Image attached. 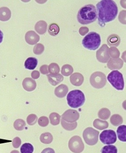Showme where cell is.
<instances>
[{
  "label": "cell",
  "mask_w": 126,
  "mask_h": 153,
  "mask_svg": "<svg viewBox=\"0 0 126 153\" xmlns=\"http://www.w3.org/2000/svg\"><path fill=\"white\" fill-rule=\"evenodd\" d=\"M11 17L10 10L6 7L0 8V21L6 22L9 21Z\"/></svg>",
  "instance_id": "ac0fdd59"
},
{
  "label": "cell",
  "mask_w": 126,
  "mask_h": 153,
  "mask_svg": "<svg viewBox=\"0 0 126 153\" xmlns=\"http://www.w3.org/2000/svg\"><path fill=\"white\" fill-rule=\"evenodd\" d=\"M13 126L17 131H23L26 126V123L22 119H17L15 121Z\"/></svg>",
  "instance_id": "1f68e13d"
},
{
  "label": "cell",
  "mask_w": 126,
  "mask_h": 153,
  "mask_svg": "<svg viewBox=\"0 0 126 153\" xmlns=\"http://www.w3.org/2000/svg\"><path fill=\"white\" fill-rule=\"evenodd\" d=\"M3 39V33L0 30V44L2 42Z\"/></svg>",
  "instance_id": "7bdbcfd3"
},
{
  "label": "cell",
  "mask_w": 126,
  "mask_h": 153,
  "mask_svg": "<svg viewBox=\"0 0 126 153\" xmlns=\"http://www.w3.org/2000/svg\"><path fill=\"white\" fill-rule=\"evenodd\" d=\"M108 82L115 89L118 91H122L125 88V81L123 76L121 72L117 70L111 71L107 76Z\"/></svg>",
  "instance_id": "5b68a950"
},
{
  "label": "cell",
  "mask_w": 126,
  "mask_h": 153,
  "mask_svg": "<svg viewBox=\"0 0 126 153\" xmlns=\"http://www.w3.org/2000/svg\"><path fill=\"white\" fill-rule=\"evenodd\" d=\"M111 111L107 108H102L98 113L99 118L103 120H107L109 119Z\"/></svg>",
  "instance_id": "4316f807"
},
{
  "label": "cell",
  "mask_w": 126,
  "mask_h": 153,
  "mask_svg": "<svg viewBox=\"0 0 126 153\" xmlns=\"http://www.w3.org/2000/svg\"><path fill=\"white\" fill-rule=\"evenodd\" d=\"M10 153H20L19 151H17V150H13V151H12Z\"/></svg>",
  "instance_id": "ee69618b"
},
{
  "label": "cell",
  "mask_w": 126,
  "mask_h": 153,
  "mask_svg": "<svg viewBox=\"0 0 126 153\" xmlns=\"http://www.w3.org/2000/svg\"><path fill=\"white\" fill-rule=\"evenodd\" d=\"M99 139L104 144H112L116 142V134L113 130H105L100 134Z\"/></svg>",
  "instance_id": "9c48e42d"
},
{
  "label": "cell",
  "mask_w": 126,
  "mask_h": 153,
  "mask_svg": "<svg viewBox=\"0 0 126 153\" xmlns=\"http://www.w3.org/2000/svg\"><path fill=\"white\" fill-rule=\"evenodd\" d=\"M53 140V137L50 133H44L40 136V140L41 142L46 144L51 143Z\"/></svg>",
  "instance_id": "cb8c5ba5"
},
{
  "label": "cell",
  "mask_w": 126,
  "mask_h": 153,
  "mask_svg": "<svg viewBox=\"0 0 126 153\" xmlns=\"http://www.w3.org/2000/svg\"><path fill=\"white\" fill-rule=\"evenodd\" d=\"M38 61L37 59L35 57H29L26 59L24 63V67L26 69L32 70L37 67Z\"/></svg>",
  "instance_id": "44dd1931"
},
{
  "label": "cell",
  "mask_w": 126,
  "mask_h": 153,
  "mask_svg": "<svg viewBox=\"0 0 126 153\" xmlns=\"http://www.w3.org/2000/svg\"><path fill=\"white\" fill-rule=\"evenodd\" d=\"M98 24L101 27L106 23L116 19L118 13L116 4L112 0H104L98 2L96 5Z\"/></svg>",
  "instance_id": "6da1fadb"
},
{
  "label": "cell",
  "mask_w": 126,
  "mask_h": 153,
  "mask_svg": "<svg viewBox=\"0 0 126 153\" xmlns=\"http://www.w3.org/2000/svg\"><path fill=\"white\" fill-rule=\"evenodd\" d=\"M90 83L91 85L95 88H102L106 84V75L101 71H96L90 76Z\"/></svg>",
  "instance_id": "8992f818"
},
{
  "label": "cell",
  "mask_w": 126,
  "mask_h": 153,
  "mask_svg": "<svg viewBox=\"0 0 126 153\" xmlns=\"http://www.w3.org/2000/svg\"><path fill=\"white\" fill-rule=\"evenodd\" d=\"M20 150L21 153H33L34 147L30 143H25L21 146Z\"/></svg>",
  "instance_id": "4dcf8cb0"
},
{
  "label": "cell",
  "mask_w": 126,
  "mask_h": 153,
  "mask_svg": "<svg viewBox=\"0 0 126 153\" xmlns=\"http://www.w3.org/2000/svg\"><path fill=\"white\" fill-rule=\"evenodd\" d=\"M61 125L63 126V128L67 131H71L74 130L77 127V123L76 122L72 123L66 122L63 119L61 120Z\"/></svg>",
  "instance_id": "f1b7e54d"
},
{
  "label": "cell",
  "mask_w": 126,
  "mask_h": 153,
  "mask_svg": "<svg viewBox=\"0 0 126 153\" xmlns=\"http://www.w3.org/2000/svg\"><path fill=\"white\" fill-rule=\"evenodd\" d=\"M25 39L29 45H34L40 41V37L34 31H29L25 34Z\"/></svg>",
  "instance_id": "7c38bea8"
},
{
  "label": "cell",
  "mask_w": 126,
  "mask_h": 153,
  "mask_svg": "<svg viewBox=\"0 0 126 153\" xmlns=\"http://www.w3.org/2000/svg\"><path fill=\"white\" fill-rule=\"evenodd\" d=\"M79 117L80 115L78 111L73 109L67 110L62 115V119L70 123L76 122L79 120Z\"/></svg>",
  "instance_id": "8fae6325"
},
{
  "label": "cell",
  "mask_w": 126,
  "mask_h": 153,
  "mask_svg": "<svg viewBox=\"0 0 126 153\" xmlns=\"http://www.w3.org/2000/svg\"><path fill=\"white\" fill-rule=\"evenodd\" d=\"M107 41L109 46L114 47L119 45L121 42V39L118 35L113 34L108 36Z\"/></svg>",
  "instance_id": "d6986e66"
},
{
  "label": "cell",
  "mask_w": 126,
  "mask_h": 153,
  "mask_svg": "<svg viewBox=\"0 0 126 153\" xmlns=\"http://www.w3.org/2000/svg\"><path fill=\"white\" fill-rule=\"evenodd\" d=\"M118 138L120 141L123 142H126V126H120L117 129Z\"/></svg>",
  "instance_id": "7402d4cb"
},
{
  "label": "cell",
  "mask_w": 126,
  "mask_h": 153,
  "mask_svg": "<svg viewBox=\"0 0 126 153\" xmlns=\"http://www.w3.org/2000/svg\"><path fill=\"white\" fill-rule=\"evenodd\" d=\"M49 119L52 125L56 126L60 123L61 116L57 113L53 112L49 115Z\"/></svg>",
  "instance_id": "83f0119b"
},
{
  "label": "cell",
  "mask_w": 126,
  "mask_h": 153,
  "mask_svg": "<svg viewBox=\"0 0 126 153\" xmlns=\"http://www.w3.org/2000/svg\"><path fill=\"white\" fill-rule=\"evenodd\" d=\"M101 44V38L99 34L94 32L88 33L82 41V44L85 48L89 50H97Z\"/></svg>",
  "instance_id": "277c9868"
},
{
  "label": "cell",
  "mask_w": 126,
  "mask_h": 153,
  "mask_svg": "<svg viewBox=\"0 0 126 153\" xmlns=\"http://www.w3.org/2000/svg\"><path fill=\"white\" fill-rule=\"evenodd\" d=\"M22 86L25 90L30 92L35 89L37 84L35 80L31 78L28 77L24 79Z\"/></svg>",
  "instance_id": "4fadbf2b"
},
{
  "label": "cell",
  "mask_w": 126,
  "mask_h": 153,
  "mask_svg": "<svg viewBox=\"0 0 126 153\" xmlns=\"http://www.w3.org/2000/svg\"><path fill=\"white\" fill-rule=\"evenodd\" d=\"M48 70L50 74H58L60 71L59 66L55 63L50 64L48 67Z\"/></svg>",
  "instance_id": "836d02e7"
},
{
  "label": "cell",
  "mask_w": 126,
  "mask_h": 153,
  "mask_svg": "<svg viewBox=\"0 0 126 153\" xmlns=\"http://www.w3.org/2000/svg\"><path fill=\"white\" fill-rule=\"evenodd\" d=\"M99 132L92 127L86 128L83 133V137L87 144L94 146L96 144L98 141Z\"/></svg>",
  "instance_id": "52a82bcc"
},
{
  "label": "cell",
  "mask_w": 126,
  "mask_h": 153,
  "mask_svg": "<svg viewBox=\"0 0 126 153\" xmlns=\"http://www.w3.org/2000/svg\"><path fill=\"white\" fill-rule=\"evenodd\" d=\"M88 31H89V30H88V28L87 27H81L79 30V33H80L81 35L83 36L86 34L87 33H88Z\"/></svg>",
  "instance_id": "ab89813d"
},
{
  "label": "cell",
  "mask_w": 126,
  "mask_h": 153,
  "mask_svg": "<svg viewBox=\"0 0 126 153\" xmlns=\"http://www.w3.org/2000/svg\"><path fill=\"white\" fill-rule=\"evenodd\" d=\"M101 153H117L118 150L115 146H105L101 150Z\"/></svg>",
  "instance_id": "d6a6232c"
},
{
  "label": "cell",
  "mask_w": 126,
  "mask_h": 153,
  "mask_svg": "<svg viewBox=\"0 0 126 153\" xmlns=\"http://www.w3.org/2000/svg\"><path fill=\"white\" fill-rule=\"evenodd\" d=\"M44 51V46L42 44H37L33 48V52L35 54H41Z\"/></svg>",
  "instance_id": "d590c367"
},
{
  "label": "cell",
  "mask_w": 126,
  "mask_h": 153,
  "mask_svg": "<svg viewBox=\"0 0 126 153\" xmlns=\"http://www.w3.org/2000/svg\"><path fill=\"white\" fill-rule=\"evenodd\" d=\"M21 144V140L19 137L15 138L13 141V146L15 148H18Z\"/></svg>",
  "instance_id": "74e56055"
},
{
  "label": "cell",
  "mask_w": 126,
  "mask_h": 153,
  "mask_svg": "<svg viewBox=\"0 0 126 153\" xmlns=\"http://www.w3.org/2000/svg\"><path fill=\"white\" fill-rule=\"evenodd\" d=\"M109 48L106 44H104L97 51L96 57L99 62L106 63L110 59L108 53Z\"/></svg>",
  "instance_id": "30bf717a"
},
{
  "label": "cell",
  "mask_w": 126,
  "mask_h": 153,
  "mask_svg": "<svg viewBox=\"0 0 126 153\" xmlns=\"http://www.w3.org/2000/svg\"><path fill=\"white\" fill-rule=\"evenodd\" d=\"M41 153H55L54 149L51 148H46L42 151Z\"/></svg>",
  "instance_id": "b9f144b4"
},
{
  "label": "cell",
  "mask_w": 126,
  "mask_h": 153,
  "mask_svg": "<svg viewBox=\"0 0 126 153\" xmlns=\"http://www.w3.org/2000/svg\"><path fill=\"white\" fill-rule=\"evenodd\" d=\"M47 77L49 83L54 86H56L57 84H60L64 79L63 76L59 73L48 74L47 75Z\"/></svg>",
  "instance_id": "2e32d148"
},
{
  "label": "cell",
  "mask_w": 126,
  "mask_h": 153,
  "mask_svg": "<svg viewBox=\"0 0 126 153\" xmlns=\"http://www.w3.org/2000/svg\"><path fill=\"white\" fill-rule=\"evenodd\" d=\"M70 81L74 86L79 87L83 83L84 78L82 74L78 72L74 73L70 76Z\"/></svg>",
  "instance_id": "9a60e30c"
},
{
  "label": "cell",
  "mask_w": 126,
  "mask_h": 153,
  "mask_svg": "<svg viewBox=\"0 0 126 153\" xmlns=\"http://www.w3.org/2000/svg\"><path fill=\"white\" fill-rule=\"evenodd\" d=\"M47 24L44 21H40L37 22L35 26V29L37 33L41 35L44 34L46 33Z\"/></svg>",
  "instance_id": "ffe728a7"
},
{
  "label": "cell",
  "mask_w": 126,
  "mask_h": 153,
  "mask_svg": "<svg viewBox=\"0 0 126 153\" xmlns=\"http://www.w3.org/2000/svg\"><path fill=\"white\" fill-rule=\"evenodd\" d=\"M48 66L47 65H43L40 68V71L42 74L43 75H46V74H47L49 73L48 70Z\"/></svg>",
  "instance_id": "f35d334b"
},
{
  "label": "cell",
  "mask_w": 126,
  "mask_h": 153,
  "mask_svg": "<svg viewBox=\"0 0 126 153\" xmlns=\"http://www.w3.org/2000/svg\"><path fill=\"white\" fill-rule=\"evenodd\" d=\"M69 88L65 84H62L55 88V94L57 97L59 98H63L66 96L68 92Z\"/></svg>",
  "instance_id": "e0dca14e"
},
{
  "label": "cell",
  "mask_w": 126,
  "mask_h": 153,
  "mask_svg": "<svg viewBox=\"0 0 126 153\" xmlns=\"http://www.w3.org/2000/svg\"><path fill=\"white\" fill-rule=\"evenodd\" d=\"M48 33L52 36H55L60 32V28L58 25L56 23H52L49 25L48 29Z\"/></svg>",
  "instance_id": "484cf974"
},
{
  "label": "cell",
  "mask_w": 126,
  "mask_h": 153,
  "mask_svg": "<svg viewBox=\"0 0 126 153\" xmlns=\"http://www.w3.org/2000/svg\"><path fill=\"white\" fill-rule=\"evenodd\" d=\"M124 65V62L120 58H111L108 61L107 66L109 69L119 70L122 68Z\"/></svg>",
  "instance_id": "5bb4252c"
},
{
  "label": "cell",
  "mask_w": 126,
  "mask_h": 153,
  "mask_svg": "<svg viewBox=\"0 0 126 153\" xmlns=\"http://www.w3.org/2000/svg\"><path fill=\"white\" fill-rule=\"evenodd\" d=\"M38 117L35 114H31L27 118V123L30 126L34 125L37 122Z\"/></svg>",
  "instance_id": "e575fe53"
},
{
  "label": "cell",
  "mask_w": 126,
  "mask_h": 153,
  "mask_svg": "<svg viewBox=\"0 0 126 153\" xmlns=\"http://www.w3.org/2000/svg\"><path fill=\"white\" fill-rule=\"evenodd\" d=\"M110 123L114 126H118L123 123V118L118 114H114L110 118Z\"/></svg>",
  "instance_id": "d4e9b609"
},
{
  "label": "cell",
  "mask_w": 126,
  "mask_h": 153,
  "mask_svg": "<svg viewBox=\"0 0 126 153\" xmlns=\"http://www.w3.org/2000/svg\"><path fill=\"white\" fill-rule=\"evenodd\" d=\"M69 149L72 152L81 153L84 151L85 146L82 138L79 136H74L69 140Z\"/></svg>",
  "instance_id": "ba28073f"
},
{
  "label": "cell",
  "mask_w": 126,
  "mask_h": 153,
  "mask_svg": "<svg viewBox=\"0 0 126 153\" xmlns=\"http://www.w3.org/2000/svg\"><path fill=\"white\" fill-rule=\"evenodd\" d=\"M67 103L70 107L74 108H77L83 106L85 101V95L80 90L71 91L66 98Z\"/></svg>",
  "instance_id": "3957f363"
},
{
  "label": "cell",
  "mask_w": 126,
  "mask_h": 153,
  "mask_svg": "<svg viewBox=\"0 0 126 153\" xmlns=\"http://www.w3.org/2000/svg\"><path fill=\"white\" fill-rule=\"evenodd\" d=\"M97 19L96 8L92 4L84 5L79 10L77 13V21L82 25L90 24L95 22Z\"/></svg>",
  "instance_id": "7a4b0ae2"
},
{
  "label": "cell",
  "mask_w": 126,
  "mask_h": 153,
  "mask_svg": "<svg viewBox=\"0 0 126 153\" xmlns=\"http://www.w3.org/2000/svg\"><path fill=\"white\" fill-rule=\"evenodd\" d=\"M73 71H74V69L72 66L68 64L63 65L61 69V73L65 76H70L73 73Z\"/></svg>",
  "instance_id": "f546056e"
},
{
  "label": "cell",
  "mask_w": 126,
  "mask_h": 153,
  "mask_svg": "<svg viewBox=\"0 0 126 153\" xmlns=\"http://www.w3.org/2000/svg\"><path fill=\"white\" fill-rule=\"evenodd\" d=\"M93 125L95 128L99 130H103L107 129L109 126L108 122L101 120L99 119H96L93 123Z\"/></svg>",
  "instance_id": "603a6c76"
},
{
  "label": "cell",
  "mask_w": 126,
  "mask_h": 153,
  "mask_svg": "<svg viewBox=\"0 0 126 153\" xmlns=\"http://www.w3.org/2000/svg\"><path fill=\"white\" fill-rule=\"evenodd\" d=\"M31 76H32V79H38L40 77V72H39V71H33L32 72Z\"/></svg>",
  "instance_id": "60d3db41"
},
{
  "label": "cell",
  "mask_w": 126,
  "mask_h": 153,
  "mask_svg": "<svg viewBox=\"0 0 126 153\" xmlns=\"http://www.w3.org/2000/svg\"><path fill=\"white\" fill-rule=\"evenodd\" d=\"M38 124L42 127H45L49 124V119L46 116H42L38 120Z\"/></svg>",
  "instance_id": "8d00e7d4"
}]
</instances>
